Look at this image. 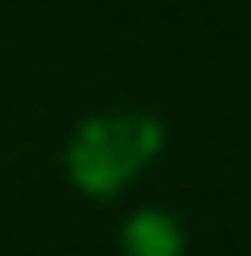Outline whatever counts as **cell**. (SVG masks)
<instances>
[{"label":"cell","instance_id":"obj_1","mask_svg":"<svg viewBox=\"0 0 251 256\" xmlns=\"http://www.w3.org/2000/svg\"><path fill=\"white\" fill-rule=\"evenodd\" d=\"M164 148V126L142 109H109L77 126L66 142V174L88 196H115L153 153Z\"/></svg>","mask_w":251,"mask_h":256},{"label":"cell","instance_id":"obj_2","mask_svg":"<svg viewBox=\"0 0 251 256\" xmlns=\"http://www.w3.org/2000/svg\"><path fill=\"white\" fill-rule=\"evenodd\" d=\"M120 251L126 256H180V229L164 212H137L120 229Z\"/></svg>","mask_w":251,"mask_h":256}]
</instances>
